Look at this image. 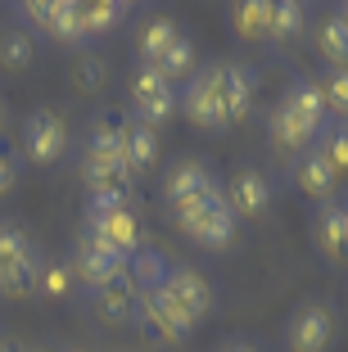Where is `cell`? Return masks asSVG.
<instances>
[{
	"mask_svg": "<svg viewBox=\"0 0 348 352\" xmlns=\"http://www.w3.org/2000/svg\"><path fill=\"white\" fill-rule=\"evenodd\" d=\"M254 91H258V68L240 59H213L176 86V109L195 131L222 135L249 118Z\"/></svg>",
	"mask_w": 348,
	"mask_h": 352,
	"instance_id": "cell-1",
	"label": "cell"
},
{
	"mask_svg": "<svg viewBox=\"0 0 348 352\" xmlns=\"http://www.w3.org/2000/svg\"><path fill=\"white\" fill-rule=\"evenodd\" d=\"M167 217L176 221V230H181L185 239H195L199 249H208V253L231 249V239H236V230H240V221L231 217L222 190H217V195H199V199L167 204Z\"/></svg>",
	"mask_w": 348,
	"mask_h": 352,
	"instance_id": "cell-2",
	"label": "cell"
},
{
	"mask_svg": "<svg viewBox=\"0 0 348 352\" xmlns=\"http://www.w3.org/2000/svg\"><path fill=\"white\" fill-rule=\"evenodd\" d=\"M86 230L100 235L104 244L132 258L145 249V226H141V204L136 195H118V199H86Z\"/></svg>",
	"mask_w": 348,
	"mask_h": 352,
	"instance_id": "cell-3",
	"label": "cell"
},
{
	"mask_svg": "<svg viewBox=\"0 0 348 352\" xmlns=\"http://www.w3.org/2000/svg\"><path fill=\"white\" fill-rule=\"evenodd\" d=\"M19 149H23V163H32V167H54L68 154V122H63V113L54 104H37L23 118Z\"/></svg>",
	"mask_w": 348,
	"mask_h": 352,
	"instance_id": "cell-4",
	"label": "cell"
},
{
	"mask_svg": "<svg viewBox=\"0 0 348 352\" xmlns=\"http://www.w3.org/2000/svg\"><path fill=\"white\" fill-rule=\"evenodd\" d=\"M23 19V32H41L50 41H59L63 50H82V5L77 0H28V5H14Z\"/></svg>",
	"mask_w": 348,
	"mask_h": 352,
	"instance_id": "cell-5",
	"label": "cell"
},
{
	"mask_svg": "<svg viewBox=\"0 0 348 352\" xmlns=\"http://www.w3.org/2000/svg\"><path fill=\"white\" fill-rule=\"evenodd\" d=\"M127 100H132V118L145 126H158L172 122L176 113V86L167 82L154 63H136L132 68V82H127Z\"/></svg>",
	"mask_w": 348,
	"mask_h": 352,
	"instance_id": "cell-6",
	"label": "cell"
},
{
	"mask_svg": "<svg viewBox=\"0 0 348 352\" xmlns=\"http://www.w3.org/2000/svg\"><path fill=\"white\" fill-rule=\"evenodd\" d=\"M68 267H72V280H77L86 294H95L100 285H109L113 276H123V271H127V258L113 249V244H104L100 235L82 230V235H77V244H72Z\"/></svg>",
	"mask_w": 348,
	"mask_h": 352,
	"instance_id": "cell-7",
	"label": "cell"
},
{
	"mask_svg": "<svg viewBox=\"0 0 348 352\" xmlns=\"http://www.w3.org/2000/svg\"><path fill=\"white\" fill-rule=\"evenodd\" d=\"M335 334H339L335 307L321 298H307L303 307H294V316L285 325V348L289 352H330Z\"/></svg>",
	"mask_w": 348,
	"mask_h": 352,
	"instance_id": "cell-8",
	"label": "cell"
},
{
	"mask_svg": "<svg viewBox=\"0 0 348 352\" xmlns=\"http://www.w3.org/2000/svg\"><path fill=\"white\" fill-rule=\"evenodd\" d=\"M222 199H226V208H231L236 221H263L272 212V181H267L263 167L240 163L231 172V181L222 186Z\"/></svg>",
	"mask_w": 348,
	"mask_h": 352,
	"instance_id": "cell-9",
	"label": "cell"
},
{
	"mask_svg": "<svg viewBox=\"0 0 348 352\" xmlns=\"http://www.w3.org/2000/svg\"><path fill=\"white\" fill-rule=\"evenodd\" d=\"M289 181H294L298 195L312 199L317 208L321 204H335V195H339V172L317 154V149H307V154L289 158Z\"/></svg>",
	"mask_w": 348,
	"mask_h": 352,
	"instance_id": "cell-10",
	"label": "cell"
},
{
	"mask_svg": "<svg viewBox=\"0 0 348 352\" xmlns=\"http://www.w3.org/2000/svg\"><path fill=\"white\" fill-rule=\"evenodd\" d=\"M222 181L213 176V167L204 158H176L163 176V199L167 204H181V199H199V195H217Z\"/></svg>",
	"mask_w": 348,
	"mask_h": 352,
	"instance_id": "cell-11",
	"label": "cell"
},
{
	"mask_svg": "<svg viewBox=\"0 0 348 352\" xmlns=\"http://www.w3.org/2000/svg\"><path fill=\"white\" fill-rule=\"evenodd\" d=\"M158 289H167L176 302H181L195 321H204V316H213V307H217V289L208 285L204 276H199L195 267H167V276H163V285Z\"/></svg>",
	"mask_w": 348,
	"mask_h": 352,
	"instance_id": "cell-12",
	"label": "cell"
},
{
	"mask_svg": "<svg viewBox=\"0 0 348 352\" xmlns=\"http://www.w3.org/2000/svg\"><path fill=\"white\" fill-rule=\"evenodd\" d=\"M312 244L326 262H348V221H344V204H321L312 212Z\"/></svg>",
	"mask_w": 348,
	"mask_h": 352,
	"instance_id": "cell-13",
	"label": "cell"
},
{
	"mask_svg": "<svg viewBox=\"0 0 348 352\" xmlns=\"http://www.w3.org/2000/svg\"><path fill=\"white\" fill-rule=\"evenodd\" d=\"M267 145L276 149V154H285V158H298V154H307V149L317 145V126L298 122L294 113H285L276 104V109L267 113Z\"/></svg>",
	"mask_w": 348,
	"mask_h": 352,
	"instance_id": "cell-14",
	"label": "cell"
},
{
	"mask_svg": "<svg viewBox=\"0 0 348 352\" xmlns=\"http://www.w3.org/2000/svg\"><path fill=\"white\" fill-rule=\"evenodd\" d=\"M136 280H132V271H123V276H113L109 285H100V289L91 294V307H95V316H100L104 325H127L132 321V311H136Z\"/></svg>",
	"mask_w": 348,
	"mask_h": 352,
	"instance_id": "cell-15",
	"label": "cell"
},
{
	"mask_svg": "<svg viewBox=\"0 0 348 352\" xmlns=\"http://www.w3.org/2000/svg\"><path fill=\"white\" fill-rule=\"evenodd\" d=\"M123 163L132 172V181H141L145 172H154L158 163V131L136 118H123Z\"/></svg>",
	"mask_w": 348,
	"mask_h": 352,
	"instance_id": "cell-16",
	"label": "cell"
},
{
	"mask_svg": "<svg viewBox=\"0 0 348 352\" xmlns=\"http://www.w3.org/2000/svg\"><path fill=\"white\" fill-rule=\"evenodd\" d=\"M82 181L91 190V199H118V195H132L136 186L123 158H82Z\"/></svg>",
	"mask_w": 348,
	"mask_h": 352,
	"instance_id": "cell-17",
	"label": "cell"
},
{
	"mask_svg": "<svg viewBox=\"0 0 348 352\" xmlns=\"http://www.w3.org/2000/svg\"><path fill=\"white\" fill-rule=\"evenodd\" d=\"M181 36V28H176V19H167V14H150V19H141V28H136V63H158L163 59V50Z\"/></svg>",
	"mask_w": 348,
	"mask_h": 352,
	"instance_id": "cell-18",
	"label": "cell"
},
{
	"mask_svg": "<svg viewBox=\"0 0 348 352\" xmlns=\"http://www.w3.org/2000/svg\"><path fill=\"white\" fill-rule=\"evenodd\" d=\"M280 109L294 113L298 122H307V126H321L330 118L326 113V100H321V91H317L312 77H294V82L285 86V95H280Z\"/></svg>",
	"mask_w": 348,
	"mask_h": 352,
	"instance_id": "cell-19",
	"label": "cell"
},
{
	"mask_svg": "<svg viewBox=\"0 0 348 352\" xmlns=\"http://www.w3.org/2000/svg\"><path fill=\"white\" fill-rule=\"evenodd\" d=\"M267 14H272V0H236V5H226V23H231V36H236V41H245V45L263 41Z\"/></svg>",
	"mask_w": 348,
	"mask_h": 352,
	"instance_id": "cell-20",
	"label": "cell"
},
{
	"mask_svg": "<svg viewBox=\"0 0 348 352\" xmlns=\"http://www.w3.org/2000/svg\"><path fill=\"white\" fill-rule=\"evenodd\" d=\"M303 23H307V10L298 5V0H272L263 41L267 45H289V41H298V36H303Z\"/></svg>",
	"mask_w": 348,
	"mask_h": 352,
	"instance_id": "cell-21",
	"label": "cell"
},
{
	"mask_svg": "<svg viewBox=\"0 0 348 352\" xmlns=\"http://www.w3.org/2000/svg\"><path fill=\"white\" fill-rule=\"evenodd\" d=\"M72 267L63 258H37V298L45 302H63L72 294Z\"/></svg>",
	"mask_w": 348,
	"mask_h": 352,
	"instance_id": "cell-22",
	"label": "cell"
},
{
	"mask_svg": "<svg viewBox=\"0 0 348 352\" xmlns=\"http://www.w3.org/2000/svg\"><path fill=\"white\" fill-rule=\"evenodd\" d=\"M82 158H123V118H95L86 126Z\"/></svg>",
	"mask_w": 348,
	"mask_h": 352,
	"instance_id": "cell-23",
	"label": "cell"
},
{
	"mask_svg": "<svg viewBox=\"0 0 348 352\" xmlns=\"http://www.w3.org/2000/svg\"><path fill=\"white\" fill-rule=\"evenodd\" d=\"M127 14H132L127 0H91V5H82V36L95 41V36L113 32L118 23H127Z\"/></svg>",
	"mask_w": 348,
	"mask_h": 352,
	"instance_id": "cell-24",
	"label": "cell"
},
{
	"mask_svg": "<svg viewBox=\"0 0 348 352\" xmlns=\"http://www.w3.org/2000/svg\"><path fill=\"white\" fill-rule=\"evenodd\" d=\"M317 54L326 59V68H348V23L339 14H326L317 23Z\"/></svg>",
	"mask_w": 348,
	"mask_h": 352,
	"instance_id": "cell-25",
	"label": "cell"
},
{
	"mask_svg": "<svg viewBox=\"0 0 348 352\" xmlns=\"http://www.w3.org/2000/svg\"><path fill=\"white\" fill-rule=\"evenodd\" d=\"M32 59H37V36L23 28H5L0 32V68L5 73H23V68H32Z\"/></svg>",
	"mask_w": 348,
	"mask_h": 352,
	"instance_id": "cell-26",
	"label": "cell"
},
{
	"mask_svg": "<svg viewBox=\"0 0 348 352\" xmlns=\"http://www.w3.org/2000/svg\"><path fill=\"white\" fill-rule=\"evenodd\" d=\"M28 262H37V244L28 239V230L19 221H0V271L28 267Z\"/></svg>",
	"mask_w": 348,
	"mask_h": 352,
	"instance_id": "cell-27",
	"label": "cell"
},
{
	"mask_svg": "<svg viewBox=\"0 0 348 352\" xmlns=\"http://www.w3.org/2000/svg\"><path fill=\"white\" fill-rule=\"evenodd\" d=\"M312 149H317L335 172H348V126L339 122V118H326V122L317 126V145Z\"/></svg>",
	"mask_w": 348,
	"mask_h": 352,
	"instance_id": "cell-28",
	"label": "cell"
},
{
	"mask_svg": "<svg viewBox=\"0 0 348 352\" xmlns=\"http://www.w3.org/2000/svg\"><path fill=\"white\" fill-rule=\"evenodd\" d=\"M154 68H158V73H163V77H167L172 86H181L185 77H190V73L199 68V63H195V41H190V36L181 32V36H176V41H172V45L163 50V59L154 63Z\"/></svg>",
	"mask_w": 348,
	"mask_h": 352,
	"instance_id": "cell-29",
	"label": "cell"
},
{
	"mask_svg": "<svg viewBox=\"0 0 348 352\" xmlns=\"http://www.w3.org/2000/svg\"><path fill=\"white\" fill-rule=\"evenodd\" d=\"M321 91V100H326V113L335 118H348V68H326L321 77H312Z\"/></svg>",
	"mask_w": 348,
	"mask_h": 352,
	"instance_id": "cell-30",
	"label": "cell"
},
{
	"mask_svg": "<svg viewBox=\"0 0 348 352\" xmlns=\"http://www.w3.org/2000/svg\"><path fill=\"white\" fill-rule=\"evenodd\" d=\"M72 82H77V91L82 95H95L109 86V63L100 59V54H77V63H72Z\"/></svg>",
	"mask_w": 348,
	"mask_h": 352,
	"instance_id": "cell-31",
	"label": "cell"
},
{
	"mask_svg": "<svg viewBox=\"0 0 348 352\" xmlns=\"http://www.w3.org/2000/svg\"><path fill=\"white\" fill-rule=\"evenodd\" d=\"M41 258V253H37ZM37 294V262H28V267H14V271H0V298L5 302H23Z\"/></svg>",
	"mask_w": 348,
	"mask_h": 352,
	"instance_id": "cell-32",
	"label": "cell"
},
{
	"mask_svg": "<svg viewBox=\"0 0 348 352\" xmlns=\"http://www.w3.org/2000/svg\"><path fill=\"white\" fill-rule=\"evenodd\" d=\"M14 181H19V167H14V158L5 154V149H0V199H5V195L14 190Z\"/></svg>",
	"mask_w": 348,
	"mask_h": 352,
	"instance_id": "cell-33",
	"label": "cell"
},
{
	"mask_svg": "<svg viewBox=\"0 0 348 352\" xmlns=\"http://www.w3.org/2000/svg\"><path fill=\"white\" fill-rule=\"evenodd\" d=\"M222 352H258V348H254L249 339H226V343H222Z\"/></svg>",
	"mask_w": 348,
	"mask_h": 352,
	"instance_id": "cell-34",
	"label": "cell"
},
{
	"mask_svg": "<svg viewBox=\"0 0 348 352\" xmlns=\"http://www.w3.org/2000/svg\"><path fill=\"white\" fill-rule=\"evenodd\" d=\"M0 352H23V343L14 334H0Z\"/></svg>",
	"mask_w": 348,
	"mask_h": 352,
	"instance_id": "cell-35",
	"label": "cell"
},
{
	"mask_svg": "<svg viewBox=\"0 0 348 352\" xmlns=\"http://www.w3.org/2000/svg\"><path fill=\"white\" fill-rule=\"evenodd\" d=\"M335 14H339V19H344V23H348V5H339V10H335Z\"/></svg>",
	"mask_w": 348,
	"mask_h": 352,
	"instance_id": "cell-36",
	"label": "cell"
},
{
	"mask_svg": "<svg viewBox=\"0 0 348 352\" xmlns=\"http://www.w3.org/2000/svg\"><path fill=\"white\" fill-rule=\"evenodd\" d=\"M0 131H5V104H0Z\"/></svg>",
	"mask_w": 348,
	"mask_h": 352,
	"instance_id": "cell-37",
	"label": "cell"
},
{
	"mask_svg": "<svg viewBox=\"0 0 348 352\" xmlns=\"http://www.w3.org/2000/svg\"><path fill=\"white\" fill-rule=\"evenodd\" d=\"M23 352H50V348H23Z\"/></svg>",
	"mask_w": 348,
	"mask_h": 352,
	"instance_id": "cell-38",
	"label": "cell"
},
{
	"mask_svg": "<svg viewBox=\"0 0 348 352\" xmlns=\"http://www.w3.org/2000/svg\"><path fill=\"white\" fill-rule=\"evenodd\" d=\"M63 352H86V348H63Z\"/></svg>",
	"mask_w": 348,
	"mask_h": 352,
	"instance_id": "cell-39",
	"label": "cell"
},
{
	"mask_svg": "<svg viewBox=\"0 0 348 352\" xmlns=\"http://www.w3.org/2000/svg\"><path fill=\"white\" fill-rule=\"evenodd\" d=\"M344 221H348V204H344Z\"/></svg>",
	"mask_w": 348,
	"mask_h": 352,
	"instance_id": "cell-40",
	"label": "cell"
},
{
	"mask_svg": "<svg viewBox=\"0 0 348 352\" xmlns=\"http://www.w3.org/2000/svg\"><path fill=\"white\" fill-rule=\"evenodd\" d=\"M339 122H344V126H348V118H339Z\"/></svg>",
	"mask_w": 348,
	"mask_h": 352,
	"instance_id": "cell-41",
	"label": "cell"
}]
</instances>
